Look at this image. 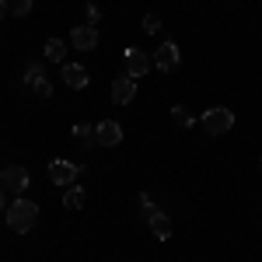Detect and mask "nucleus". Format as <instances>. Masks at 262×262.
Wrapping results in <instances>:
<instances>
[{"instance_id":"1","label":"nucleus","mask_w":262,"mask_h":262,"mask_svg":"<svg viewBox=\"0 0 262 262\" xmlns=\"http://www.w3.org/2000/svg\"><path fill=\"white\" fill-rule=\"evenodd\" d=\"M7 224H11V231L14 234H28L35 224H39V203L32 200H14L11 203V210H7Z\"/></svg>"},{"instance_id":"2","label":"nucleus","mask_w":262,"mask_h":262,"mask_svg":"<svg viewBox=\"0 0 262 262\" xmlns=\"http://www.w3.org/2000/svg\"><path fill=\"white\" fill-rule=\"evenodd\" d=\"M200 122H203V129H206V137H224V133L234 129V112L224 108V105H213V108L203 112Z\"/></svg>"},{"instance_id":"3","label":"nucleus","mask_w":262,"mask_h":262,"mask_svg":"<svg viewBox=\"0 0 262 262\" xmlns=\"http://www.w3.org/2000/svg\"><path fill=\"white\" fill-rule=\"evenodd\" d=\"M150 60H154V67H158L161 74H171V70H179V63H182V49L175 42H161Z\"/></svg>"},{"instance_id":"4","label":"nucleus","mask_w":262,"mask_h":262,"mask_svg":"<svg viewBox=\"0 0 262 262\" xmlns=\"http://www.w3.org/2000/svg\"><path fill=\"white\" fill-rule=\"evenodd\" d=\"M77 175H81V168L74 161H63V158L49 161V182H53V185H63V189H67V185L77 182Z\"/></svg>"},{"instance_id":"5","label":"nucleus","mask_w":262,"mask_h":262,"mask_svg":"<svg viewBox=\"0 0 262 262\" xmlns=\"http://www.w3.org/2000/svg\"><path fill=\"white\" fill-rule=\"evenodd\" d=\"M70 46L81 49V53H95V49H98V28H95V25H77V28L70 32Z\"/></svg>"},{"instance_id":"6","label":"nucleus","mask_w":262,"mask_h":262,"mask_svg":"<svg viewBox=\"0 0 262 262\" xmlns=\"http://www.w3.org/2000/svg\"><path fill=\"white\" fill-rule=\"evenodd\" d=\"M95 143L98 147H119L122 143V126L116 119H101L95 126Z\"/></svg>"},{"instance_id":"7","label":"nucleus","mask_w":262,"mask_h":262,"mask_svg":"<svg viewBox=\"0 0 262 262\" xmlns=\"http://www.w3.org/2000/svg\"><path fill=\"white\" fill-rule=\"evenodd\" d=\"M133 98H137V77L119 74V77L112 81V105H129Z\"/></svg>"},{"instance_id":"8","label":"nucleus","mask_w":262,"mask_h":262,"mask_svg":"<svg viewBox=\"0 0 262 262\" xmlns=\"http://www.w3.org/2000/svg\"><path fill=\"white\" fill-rule=\"evenodd\" d=\"M25 88H32L39 98H49V95H53V84L46 81L39 63H28V67H25Z\"/></svg>"},{"instance_id":"9","label":"nucleus","mask_w":262,"mask_h":262,"mask_svg":"<svg viewBox=\"0 0 262 262\" xmlns=\"http://www.w3.org/2000/svg\"><path fill=\"white\" fill-rule=\"evenodd\" d=\"M150 63H154V60H150L143 49H137V46L126 49V74H129V77H143V74L150 70Z\"/></svg>"},{"instance_id":"10","label":"nucleus","mask_w":262,"mask_h":262,"mask_svg":"<svg viewBox=\"0 0 262 262\" xmlns=\"http://www.w3.org/2000/svg\"><path fill=\"white\" fill-rule=\"evenodd\" d=\"M0 182H4V189H11V192H25L28 189V171L21 168V164H11V168H4V175H0Z\"/></svg>"},{"instance_id":"11","label":"nucleus","mask_w":262,"mask_h":262,"mask_svg":"<svg viewBox=\"0 0 262 262\" xmlns=\"http://www.w3.org/2000/svg\"><path fill=\"white\" fill-rule=\"evenodd\" d=\"M88 70H84L81 63H63V84L70 88V91H84L88 88Z\"/></svg>"},{"instance_id":"12","label":"nucleus","mask_w":262,"mask_h":262,"mask_svg":"<svg viewBox=\"0 0 262 262\" xmlns=\"http://www.w3.org/2000/svg\"><path fill=\"white\" fill-rule=\"evenodd\" d=\"M147 224H150V231H154V238H171V221H168V217H164L161 210H154V213H150V217H147Z\"/></svg>"},{"instance_id":"13","label":"nucleus","mask_w":262,"mask_h":262,"mask_svg":"<svg viewBox=\"0 0 262 262\" xmlns=\"http://www.w3.org/2000/svg\"><path fill=\"white\" fill-rule=\"evenodd\" d=\"M84 200H88V196H84L81 185H67V192H63V206H67V210H81Z\"/></svg>"},{"instance_id":"14","label":"nucleus","mask_w":262,"mask_h":262,"mask_svg":"<svg viewBox=\"0 0 262 262\" xmlns=\"http://www.w3.org/2000/svg\"><path fill=\"white\" fill-rule=\"evenodd\" d=\"M171 122L182 126V129H192V126H196V116H192L185 105H171Z\"/></svg>"},{"instance_id":"15","label":"nucleus","mask_w":262,"mask_h":262,"mask_svg":"<svg viewBox=\"0 0 262 262\" xmlns=\"http://www.w3.org/2000/svg\"><path fill=\"white\" fill-rule=\"evenodd\" d=\"M46 60L67 63V42H63V39H49V42H46Z\"/></svg>"},{"instance_id":"16","label":"nucleus","mask_w":262,"mask_h":262,"mask_svg":"<svg viewBox=\"0 0 262 262\" xmlns=\"http://www.w3.org/2000/svg\"><path fill=\"white\" fill-rule=\"evenodd\" d=\"M74 137L81 140V147H95V126H88V122H77V126H74Z\"/></svg>"},{"instance_id":"17","label":"nucleus","mask_w":262,"mask_h":262,"mask_svg":"<svg viewBox=\"0 0 262 262\" xmlns=\"http://www.w3.org/2000/svg\"><path fill=\"white\" fill-rule=\"evenodd\" d=\"M140 28L147 35H158V32H161V18H158V14H147V18L140 21Z\"/></svg>"},{"instance_id":"18","label":"nucleus","mask_w":262,"mask_h":262,"mask_svg":"<svg viewBox=\"0 0 262 262\" xmlns=\"http://www.w3.org/2000/svg\"><path fill=\"white\" fill-rule=\"evenodd\" d=\"M28 11H32V0H11V14L14 18H25Z\"/></svg>"},{"instance_id":"19","label":"nucleus","mask_w":262,"mask_h":262,"mask_svg":"<svg viewBox=\"0 0 262 262\" xmlns=\"http://www.w3.org/2000/svg\"><path fill=\"white\" fill-rule=\"evenodd\" d=\"M84 14H88V25H98V21H101V7H98V4H88Z\"/></svg>"},{"instance_id":"20","label":"nucleus","mask_w":262,"mask_h":262,"mask_svg":"<svg viewBox=\"0 0 262 262\" xmlns=\"http://www.w3.org/2000/svg\"><path fill=\"white\" fill-rule=\"evenodd\" d=\"M140 210H143V217H150V213L158 210V206H154V200H150L147 192H140Z\"/></svg>"},{"instance_id":"21","label":"nucleus","mask_w":262,"mask_h":262,"mask_svg":"<svg viewBox=\"0 0 262 262\" xmlns=\"http://www.w3.org/2000/svg\"><path fill=\"white\" fill-rule=\"evenodd\" d=\"M7 11H11V4H7V0H0V18H4Z\"/></svg>"},{"instance_id":"22","label":"nucleus","mask_w":262,"mask_h":262,"mask_svg":"<svg viewBox=\"0 0 262 262\" xmlns=\"http://www.w3.org/2000/svg\"><path fill=\"white\" fill-rule=\"evenodd\" d=\"M0 213H4V192H0Z\"/></svg>"},{"instance_id":"23","label":"nucleus","mask_w":262,"mask_h":262,"mask_svg":"<svg viewBox=\"0 0 262 262\" xmlns=\"http://www.w3.org/2000/svg\"><path fill=\"white\" fill-rule=\"evenodd\" d=\"M259 168H262V158H259Z\"/></svg>"}]
</instances>
